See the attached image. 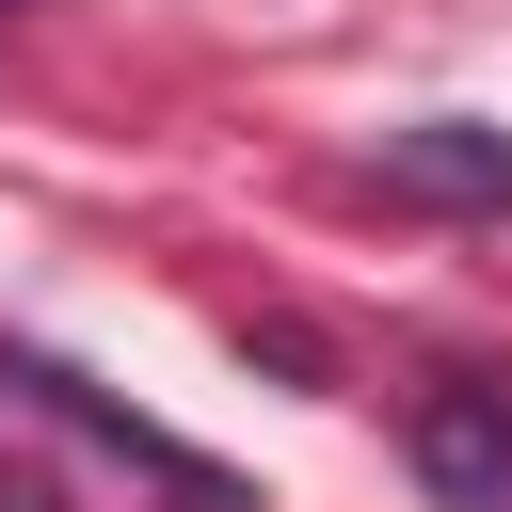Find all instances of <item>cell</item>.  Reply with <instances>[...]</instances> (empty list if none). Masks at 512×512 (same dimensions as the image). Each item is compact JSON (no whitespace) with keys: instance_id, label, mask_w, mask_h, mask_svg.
I'll return each instance as SVG.
<instances>
[{"instance_id":"2","label":"cell","mask_w":512,"mask_h":512,"mask_svg":"<svg viewBox=\"0 0 512 512\" xmlns=\"http://www.w3.org/2000/svg\"><path fill=\"white\" fill-rule=\"evenodd\" d=\"M384 192H416V208H512V128H464V112L384 128Z\"/></svg>"},{"instance_id":"1","label":"cell","mask_w":512,"mask_h":512,"mask_svg":"<svg viewBox=\"0 0 512 512\" xmlns=\"http://www.w3.org/2000/svg\"><path fill=\"white\" fill-rule=\"evenodd\" d=\"M400 448H416L432 512H512V384L432 368V384H416V416H400Z\"/></svg>"}]
</instances>
